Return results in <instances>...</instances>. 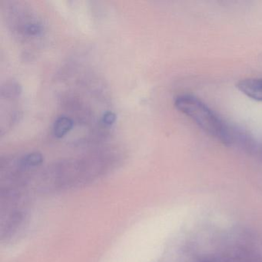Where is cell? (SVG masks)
Returning a JSON list of instances; mask_svg holds the SVG:
<instances>
[{"mask_svg": "<svg viewBox=\"0 0 262 262\" xmlns=\"http://www.w3.org/2000/svg\"><path fill=\"white\" fill-rule=\"evenodd\" d=\"M99 159L61 162L49 168L42 178L44 188L69 189L93 180L105 171Z\"/></svg>", "mask_w": 262, "mask_h": 262, "instance_id": "cell-1", "label": "cell"}, {"mask_svg": "<svg viewBox=\"0 0 262 262\" xmlns=\"http://www.w3.org/2000/svg\"><path fill=\"white\" fill-rule=\"evenodd\" d=\"M174 106L199 128L222 142L228 123L221 119L205 102L192 95L182 94L174 99Z\"/></svg>", "mask_w": 262, "mask_h": 262, "instance_id": "cell-2", "label": "cell"}, {"mask_svg": "<svg viewBox=\"0 0 262 262\" xmlns=\"http://www.w3.org/2000/svg\"><path fill=\"white\" fill-rule=\"evenodd\" d=\"M10 25L13 31L22 39H35L40 38L45 31L42 21L28 9L17 5L10 9Z\"/></svg>", "mask_w": 262, "mask_h": 262, "instance_id": "cell-3", "label": "cell"}, {"mask_svg": "<svg viewBox=\"0 0 262 262\" xmlns=\"http://www.w3.org/2000/svg\"><path fill=\"white\" fill-rule=\"evenodd\" d=\"M222 142L227 146L238 148L262 160V142L240 127L228 124Z\"/></svg>", "mask_w": 262, "mask_h": 262, "instance_id": "cell-4", "label": "cell"}, {"mask_svg": "<svg viewBox=\"0 0 262 262\" xmlns=\"http://www.w3.org/2000/svg\"><path fill=\"white\" fill-rule=\"evenodd\" d=\"M237 88L244 95L254 100L262 102V79H247L241 80Z\"/></svg>", "mask_w": 262, "mask_h": 262, "instance_id": "cell-5", "label": "cell"}, {"mask_svg": "<svg viewBox=\"0 0 262 262\" xmlns=\"http://www.w3.org/2000/svg\"><path fill=\"white\" fill-rule=\"evenodd\" d=\"M43 162V156L38 151L27 153L16 160V165L22 172L35 169L42 165Z\"/></svg>", "mask_w": 262, "mask_h": 262, "instance_id": "cell-6", "label": "cell"}, {"mask_svg": "<svg viewBox=\"0 0 262 262\" xmlns=\"http://www.w3.org/2000/svg\"><path fill=\"white\" fill-rule=\"evenodd\" d=\"M74 127V121L69 116L62 115L56 118L53 123V132L55 137L62 139L65 137Z\"/></svg>", "mask_w": 262, "mask_h": 262, "instance_id": "cell-7", "label": "cell"}, {"mask_svg": "<svg viewBox=\"0 0 262 262\" xmlns=\"http://www.w3.org/2000/svg\"><path fill=\"white\" fill-rule=\"evenodd\" d=\"M0 93H1L2 99L10 100V99H18L22 93V87L16 81H7L1 86Z\"/></svg>", "mask_w": 262, "mask_h": 262, "instance_id": "cell-8", "label": "cell"}, {"mask_svg": "<svg viewBox=\"0 0 262 262\" xmlns=\"http://www.w3.org/2000/svg\"><path fill=\"white\" fill-rule=\"evenodd\" d=\"M116 113L112 111H106L103 113L101 116L100 122L103 126L110 127L116 122Z\"/></svg>", "mask_w": 262, "mask_h": 262, "instance_id": "cell-9", "label": "cell"}]
</instances>
